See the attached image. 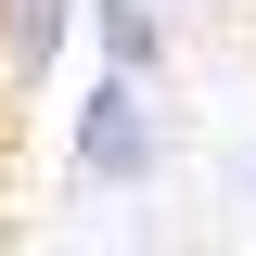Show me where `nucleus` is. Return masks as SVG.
Wrapping results in <instances>:
<instances>
[{
  "mask_svg": "<svg viewBox=\"0 0 256 256\" xmlns=\"http://www.w3.org/2000/svg\"><path fill=\"white\" fill-rule=\"evenodd\" d=\"M64 166L90 192H141L166 166V128H154V90L141 77H90V102L64 116Z\"/></svg>",
  "mask_w": 256,
  "mask_h": 256,
  "instance_id": "nucleus-1",
  "label": "nucleus"
},
{
  "mask_svg": "<svg viewBox=\"0 0 256 256\" xmlns=\"http://www.w3.org/2000/svg\"><path fill=\"white\" fill-rule=\"evenodd\" d=\"M244 192H256V154H244Z\"/></svg>",
  "mask_w": 256,
  "mask_h": 256,
  "instance_id": "nucleus-4",
  "label": "nucleus"
},
{
  "mask_svg": "<svg viewBox=\"0 0 256 256\" xmlns=\"http://www.w3.org/2000/svg\"><path fill=\"white\" fill-rule=\"evenodd\" d=\"M77 26L102 38V77H141L154 90V64H166V13L154 0H77Z\"/></svg>",
  "mask_w": 256,
  "mask_h": 256,
  "instance_id": "nucleus-2",
  "label": "nucleus"
},
{
  "mask_svg": "<svg viewBox=\"0 0 256 256\" xmlns=\"http://www.w3.org/2000/svg\"><path fill=\"white\" fill-rule=\"evenodd\" d=\"M64 26H77V0H0V77L38 90V77L64 64Z\"/></svg>",
  "mask_w": 256,
  "mask_h": 256,
  "instance_id": "nucleus-3",
  "label": "nucleus"
}]
</instances>
